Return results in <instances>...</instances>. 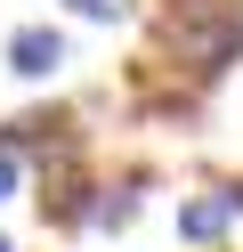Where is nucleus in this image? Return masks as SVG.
Listing matches in <instances>:
<instances>
[{"label": "nucleus", "instance_id": "nucleus-6", "mask_svg": "<svg viewBox=\"0 0 243 252\" xmlns=\"http://www.w3.org/2000/svg\"><path fill=\"white\" fill-rule=\"evenodd\" d=\"M219 195H227V212H235V220H243V179H227V187H219Z\"/></svg>", "mask_w": 243, "mask_h": 252}, {"label": "nucleus", "instance_id": "nucleus-1", "mask_svg": "<svg viewBox=\"0 0 243 252\" xmlns=\"http://www.w3.org/2000/svg\"><path fill=\"white\" fill-rule=\"evenodd\" d=\"M154 49L170 57L187 82H219L243 57V0H162Z\"/></svg>", "mask_w": 243, "mask_h": 252}, {"label": "nucleus", "instance_id": "nucleus-3", "mask_svg": "<svg viewBox=\"0 0 243 252\" xmlns=\"http://www.w3.org/2000/svg\"><path fill=\"white\" fill-rule=\"evenodd\" d=\"M227 228H235V212H227V195H219V187H203V195H187V203H178V236H187V244H219V236Z\"/></svg>", "mask_w": 243, "mask_h": 252}, {"label": "nucleus", "instance_id": "nucleus-7", "mask_svg": "<svg viewBox=\"0 0 243 252\" xmlns=\"http://www.w3.org/2000/svg\"><path fill=\"white\" fill-rule=\"evenodd\" d=\"M0 252H16V236H8V228H0Z\"/></svg>", "mask_w": 243, "mask_h": 252}, {"label": "nucleus", "instance_id": "nucleus-2", "mask_svg": "<svg viewBox=\"0 0 243 252\" xmlns=\"http://www.w3.org/2000/svg\"><path fill=\"white\" fill-rule=\"evenodd\" d=\"M0 65H8L16 82H57V73L73 65V41H65V25H16V33L0 41Z\"/></svg>", "mask_w": 243, "mask_h": 252}, {"label": "nucleus", "instance_id": "nucleus-5", "mask_svg": "<svg viewBox=\"0 0 243 252\" xmlns=\"http://www.w3.org/2000/svg\"><path fill=\"white\" fill-rule=\"evenodd\" d=\"M16 195H25V155L0 147V203H16Z\"/></svg>", "mask_w": 243, "mask_h": 252}, {"label": "nucleus", "instance_id": "nucleus-4", "mask_svg": "<svg viewBox=\"0 0 243 252\" xmlns=\"http://www.w3.org/2000/svg\"><path fill=\"white\" fill-rule=\"evenodd\" d=\"M65 8H73L81 25H130L138 17V0H65Z\"/></svg>", "mask_w": 243, "mask_h": 252}]
</instances>
